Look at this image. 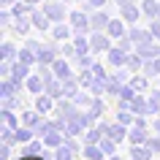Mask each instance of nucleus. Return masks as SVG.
I'll return each mask as SVG.
<instances>
[{"label": "nucleus", "mask_w": 160, "mask_h": 160, "mask_svg": "<svg viewBox=\"0 0 160 160\" xmlns=\"http://www.w3.org/2000/svg\"><path fill=\"white\" fill-rule=\"evenodd\" d=\"M68 3H62V0H43L41 8L46 11V17L57 25V22H68V11H65Z\"/></svg>", "instance_id": "nucleus-1"}, {"label": "nucleus", "mask_w": 160, "mask_h": 160, "mask_svg": "<svg viewBox=\"0 0 160 160\" xmlns=\"http://www.w3.org/2000/svg\"><path fill=\"white\" fill-rule=\"evenodd\" d=\"M68 22L73 27V33H92V25H90V11L79 8V11H71L68 14Z\"/></svg>", "instance_id": "nucleus-2"}, {"label": "nucleus", "mask_w": 160, "mask_h": 160, "mask_svg": "<svg viewBox=\"0 0 160 160\" xmlns=\"http://www.w3.org/2000/svg\"><path fill=\"white\" fill-rule=\"evenodd\" d=\"M90 49H92V54H106L111 49V35L106 30H92L90 33Z\"/></svg>", "instance_id": "nucleus-3"}, {"label": "nucleus", "mask_w": 160, "mask_h": 160, "mask_svg": "<svg viewBox=\"0 0 160 160\" xmlns=\"http://www.w3.org/2000/svg\"><path fill=\"white\" fill-rule=\"evenodd\" d=\"M98 128L103 130V136H111L117 144H122V141H128V125H122V122H98Z\"/></svg>", "instance_id": "nucleus-4"}, {"label": "nucleus", "mask_w": 160, "mask_h": 160, "mask_svg": "<svg viewBox=\"0 0 160 160\" xmlns=\"http://www.w3.org/2000/svg\"><path fill=\"white\" fill-rule=\"evenodd\" d=\"M133 52H138L144 60H155V57H160V41H158V38H149V41L138 43Z\"/></svg>", "instance_id": "nucleus-5"}, {"label": "nucleus", "mask_w": 160, "mask_h": 160, "mask_svg": "<svg viewBox=\"0 0 160 160\" xmlns=\"http://www.w3.org/2000/svg\"><path fill=\"white\" fill-rule=\"evenodd\" d=\"M119 17L125 19L128 25H136V22L144 17V11H141V6H136V3H125V6H119Z\"/></svg>", "instance_id": "nucleus-6"}, {"label": "nucleus", "mask_w": 160, "mask_h": 160, "mask_svg": "<svg viewBox=\"0 0 160 160\" xmlns=\"http://www.w3.org/2000/svg\"><path fill=\"white\" fill-rule=\"evenodd\" d=\"M128 54H130V52H125L119 43H117V46H111V49L106 52V57H109V65H111V68H122V65L128 62Z\"/></svg>", "instance_id": "nucleus-7"}, {"label": "nucleus", "mask_w": 160, "mask_h": 160, "mask_svg": "<svg viewBox=\"0 0 160 160\" xmlns=\"http://www.w3.org/2000/svg\"><path fill=\"white\" fill-rule=\"evenodd\" d=\"M22 82H17L14 76H8V79H0V98H6V95H19L22 92Z\"/></svg>", "instance_id": "nucleus-8"}, {"label": "nucleus", "mask_w": 160, "mask_h": 160, "mask_svg": "<svg viewBox=\"0 0 160 160\" xmlns=\"http://www.w3.org/2000/svg\"><path fill=\"white\" fill-rule=\"evenodd\" d=\"M52 38L54 41H71L73 38V27H71V22H57V25L52 27Z\"/></svg>", "instance_id": "nucleus-9"}, {"label": "nucleus", "mask_w": 160, "mask_h": 160, "mask_svg": "<svg viewBox=\"0 0 160 160\" xmlns=\"http://www.w3.org/2000/svg\"><path fill=\"white\" fill-rule=\"evenodd\" d=\"M30 73H33V65H27V62H22V60H14V62H11V76H14L17 82L25 84Z\"/></svg>", "instance_id": "nucleus-10"}, {"label": "nucleus", "mask_w": 160, "mask_h": 160, "mask_svg": "<svg viewBox=\"0 0 160 160\" xmlns=\"http://www.w3.org/2000/svg\"><path fill=\"white\" fill-rule=\"evenodd\" d=\"M25 90H27V92H33V95H41L43 90H46V79H43L41 73H30V76H27V82H25Z\"/></svg>", "instance_id": "nucleus-11"}, {"label": "nucleus", "mask_w": 160, "mask_h": 160, "mask_svg": "<svg viewBox=\"0 0 160 160\" xmlns=\"http://www.w3.org/2000/svg\"><path fill=\"white\" fill-rule=\"evenodd\" d=\"M149 128H144V125H133L130 130H128V141L130 144H147L149 141Z\"/></svg>", "instance_id": "nucleus-12"}, {"label": "nucleus", "mask_w": 160, "mask_h": 160, "mask_svg": "<svg viewBox=\"0 0 160 160\" xmlns=\"http://www.w3.org/2000/svg\"><path fill=\"white\" fill-rule=\"evenodd\" d=\"M109 22H111V17H109L103 8L90 11V25H92V30H106V27H109Z\"/></svg>", "instance_id": "nucleus-13"}, {"label": "nucleus", "mask_w": 160, "mask_h": 160, "mask_svg": "<svg viewBox=\"0 0 160 160\" xmlns=\"http://www.w3.org/2000/svg\"><path fill=\"white\" fill-rule=\"evenodd\" d=\"M33 27H35V30H41V33H46V30L54 27V22L46 17V11H43V8H35L33 11Z\"/></svg>", "instance_id": "nucleus-14"}, {"label": "nucleus", "mask_w": 160, "mask_h": 160, "mask_svg": "<svg viewBox=\"0 0 160 160\" xmlns=\"http://www.w3.org/2000/svg\"><path fill=\"white\" fill-rule=\"evenodd\" d=\"M43 147H46V144H43V138H38V136H35L33 141H27V144H22V155H25V158H35V155H43Z\"/></svg>", "instance_id": "nucleus-15"}, {"label": "nucleus", "mask_w": 160, "mask_h": 160, "mask_svg": "<svg viewBox=\"0 0 160 160\" xmlns=\"http://www.w3.org/2000/svg\"><path fill=\"white\" fill-rule=\"evenodd\" d=\"M128 35L133 38V43H136V46H138V43H144V41H149V38H155L149 27H136V25H130V27H128Z\"/></svg>", "instance_id": "nucleus-16"}, {"label": "nucleus", "mask_w": 160, "mask_h": 160, "mask_svg": "<svg viewBox=\"0 0 160 160\" xmlns=\"http://www.w3.org/2000/svg\"><path fill=\"white\" fill-rule=\"evenodd\" d=\"M71 62H73V60H68V57H62V54H60V57L52 62V68H54V76H57V79H65V76H71V73H73V71H71Z\"/></svg>", "instance_id": "nucleus-17"}, {"label": "nucleus", "mask_w": 160, "mask_h": 160, "mask_svg": "<svg viewBox=\"0 0 160 160\" xmlns=\"http://www.w3.org/2000/svg\"><path fill=\"white\" fill-rule=\"evenodd\" d=\"M155 149H152L149 144H130V158L133 160H152Z\"/></svg>", "instance_id": "nucleus-18"}, {"label": "nucleus", "mask_w": 160, "mask_h": 160, "mask_svg": "<svg viewBox=\"0 0 160 160\" xmlns=\"http://www.w3.org/2000/svg\"><path fill=\"white\" fill-rule=\"evenodd\" d=\"M106 33H109L111 38H122V35L128 33V22H125L122 17L111 19V22H109V27H106Z\"/></svg>", "instance_id": "nucleus-19"}, {"label": "nucleus", "mask_w": 160, "mask_h": 160, "mask_svg": "<svg viewBox=\"0 0 160 160\" xmlns=\"http://www.w3.org/2000/svg\"><path fill=\"white\" fill-rule=\"evenodd\" d=\"M19 119H22V125H27V128H33V130H35V128L41 125L43 114L38 109H27V111H22V117H19Z\"/></svg>", "instance_id": "nucleus-20"}, {"label": "nucleus", "mask_w": 160, "mask_h": 160, "mask_svg": "<svg viewBox=\"0 0 160 160\" xmlns=\"http://www.w3.org/2000/svg\"><path fill=\"white\" fill-rule=\"evenodd\" d=\"M0 122H3L0 128H6V130H17V128L22 125V119L14 117V111H11V109H0Z\"/></svg>", "instance_id": "nucleus-21"}, {"label": "nucleus", "mask_w": 160, "mask_h": 160, "mask_svg": "<svg viewBox=\"0 0 160 160\" xmlns=\"http://www.w3.org/2000/svg\"><path fill=\"white\" fill-rule=\"evenodd\" d=\"M54 103H57V101H54V98H52L49 92H41V95H35V109L41 111V114L52 111V109H54Z\"/></svg>", "instance_id": "nucleus-22"}, {"label": "nucleus", "mask_w": 160, "mask_h": 160, "mask_svg": "<svg viewBox=\"0 0 160 160\" xmlns=\"http://www.w3.org/2000/svg\"><path fill=\"white\" fill-rule=\"evenodd\" d=\"M130 84H133L136 92H147V90H149V76L144 73V71H138V73L130 76Z\"/></svg>", "instance_id": "nucleus-23"}, {"label": "nucleus", "mask_w": 160, "mask_h": 160, "mask_svg": "<svg viewBox=\"0 0 160 160\" xmlns=\"http://www.w3.org/2000/svg\"><path fill=\"white\" fill-rule=\"evenodd\" d=\"M144 62H147V60H144L141 54H138V52H130V54H128L125 68L130 71V73H138V71H144Z\"/></svg>", "instance_id": "nucleus-24"}, {"label": "nucleus", "mask_w": 160, "mask_h": 160, "mask_svg": "<svg viewBox=\"0 0 160 160\" xmlns=\"http://www.w3.org/2000/svg\"><path fill=\"white\" fill-rule=\"evenodd\" d=\"M17 57H19V49H17L11 41H3V46H0V60H6V62H14Z\"/></svg>", "instance_id": "nucleus-25"}, {"label": "nucleus", "mask_w": 160, "mask_h": 160, "mask_svg": "<svg viewBox=\"0 0 160 160\" xmlns=\"http://www.w3.org/2000/svg\"><path fill=\"white\" fill-rule=\"evenodd\" d=\"M141 11L147 19H158L160 14V0H141Z\"/></svg>", "instance_id": "nucleus-26"}, {"label": "nucleus", "mask_w": 160, "mask_h": 160, "mask_svg": "<svg viewBox=\"0 0 160 160\" xmlns=\"http://www.w3.org/2000/svg\"><path fill=\"white\" fill-rule=\"evenodd\" d=\"M87 111H90V117H92V119H101V117H103V111H106V103H103L101 95H95V98H92V103L87 106Z\"/></svg>", "instance_id": "nucleus-27"}, {"label": "nucleus", "mask_w": 160, "mask_h": 160, "mask_svg": "<svg viewBox=\"0 0 160 160\" xmlns=\"http://www.w3.org/2000/svg\"><path fill=\"white\" fill-rule=\"evenodd\" d=\"M82 155H84L87 160H103V158H106V152L101 149V144H84Z\"/></svg>", "instance_id": "nucleus-28"}, {"label": "nucleus", "mask_w": 160, "mask_h": 160, "mask_svg": "<svg viewBox=\"0 0 160 160\" xmlns=\"http://www.w3.org/2000/svg\"><path fill=\"white\" fill-rule=\"evenodd\" d=\"M76 155H79V152H76L73 147H68L65 141H62L57 149H54V160H76Z\"/></svg>", "instance_id": "nucleus-29"}, {"label": "nucleus", "mask_w": 160, "mask_h": 160, "mask_svg": "<svg viewBox=\"0 0 160 160\" xmlns=\"http://www.w3.org/2000/svg\"><path fill=\"white\" fill-rule=\"evenodd\" d=\"M14 136H17V144H27V141H33V138H35V130H33V128H27V125H19L17 130H14Z\"/></svg>", "instance_id": "nucleus-30"}, {"label": "nucleus", "mask_w": 160, "mask_h": 160, "mask_svg": "<svg viewBox=\"0 0 160 160\" xmlns=\"http://www.w3.org/2000/svg\"><path fill=\"white\" fill-rule=\"evenodd\" d=\"M62 141H65V133H62V130H52V133L43 136V144H46V147H52V149H57Z\"/></svg>", "instance_id": "nucleus-31"}, {"label": "nucleus", "mask_w": 160, "mask_h": 160, "mask_svg": "<svg viewBox=\"0 0 160 160\" xmlns=\"http://www.w3.org/2000/svg\"><path fill=\"white\" fill-rule=\"evenodd\" d=\"M101 138H103V130L98 125H92V128L84 130V144H101Z\"/></svg>", "instance_id": "nucleus-32"}, {"label": "nucleus", "mask_w": 160, "mask_h": 160, "mask_svg": "<svg viewBox=\"0 0 160 160\" xmlns=\"http://www.w3.org/2000/svg\"><path fill=\"white\" fill-rule=\"evenodd\" d=\"M147 98H149V114L152 117H160V90L147 92Z\"/></svg>", "instance_id": "nucleus-33"}, {"label": "nucleus", "mask_w": 160, "mask_h": 160, "mask_svg": "<svg viewBox=\"0 0 160 160\" xmlns=\"http://www.w3.org/2000/svg\"><path fill=\"white\" fill-rule=\"evenodd\" d=\"M101 149L106 152V158H109V155H114V152H117V141H114L111 136H103V138H101Z\"/></svg>", "instance_id": "nucleus-34"}, {"label": "nucleus", "mask_w": 160, "mask_h": 160, "mask_svg": "<svg viewBox=\"0 0 160 160\" xmlns=\"http://www.w3.org/2000/svg\"><path fill=\"white\" fill-rule=\"evenodd\" d=\"M73 62L79 65V71H84V68H92V65H95V60L90 57V54H76Z\"/></svg>", "instance_id": "nucleus-35"}, {"label": "nucleus", "mask_w": 160, "mask_h": 160, "mask_svg": "<svg viewBox=\"0 0 160 160\" xmlns=\"http://www.w3.org/2000/svg\"><path fill=\"white\" fill-rule=\"evenodd\" d=\"M0 103H3V109H19L22 103H19V95H6V98H0Z\"/></svg>", "instance_id": "nucleus-36"}, {"label": "nucleus", "mask_w": 160, "mask_h": 160, "mask_svg": "<svg viewBox=\"0 0 160 160\" xmlns=\"http://www.w3.org/2000/svg\"><path fill=\"white\" fill-rule=\"evenodd\" d=\"M11 22H14V11L3 6V8H0V25H3V27H11Z\"/></svg>", "instance_id": "nucleus-37"}, {"label": "nucleus", "mask_w": 160, "mask_h": 160, "mask_svg": "<svg viewBox=\"0 0 160 160\" xmlns=\"http://www.w3.org/2000/svg\"><path fill=\"white\" fill-rule=\"evenodd\" d=\"M106 3H109V0H84L82 8H84V11H95V8H103Z\"/></svg>", "instance_id": "nucleus-38"}, {"label": "nucleus", "mask_w": 160, "mask_h": 160, "mask_svg": "<svg viewBox=\"0 0 160 160\" xmlns=\"http://www.w3.org/2000/svg\"><path fill=\"white\" fill-rule=\"evenodd\" d=\"M17 144H8V141H0V160H11V149Z\"/></svg>", "instance_id": "nucleus-39"}, {"label": "nucleus", "mask_w": 160, "mask_h": 160, "mask_svg": "<svg viewBox=\"0 0 160 160\" xmlns=\"http://www.w3.org/2000/svg\"><path fill=\"white\" fill-rule=\"evenodd\" d=\"M92 73H95V79H109V73H106V68H103L101 62H95V65H92Z\"/></svg>", "instance_id": "nucleus-40"}, {"label": "nucleus", "mask_w": 160, "mask_h": 160, "mask_svg": "<svg viewBox=\"0 0 160 160\" xmlns=\"http://www.w3.org/2000/svg\"><path fill=\"white\" fill-rule=\"evenodd\" d=\"M147 144H149V147H152V149H155V152H160V133L149 136V141H147Z\"/></svg>", "instance_id": "nucleus-41"}, {"label": "nucleus", "mask_w": 160, "mask_h": 160, "mask_svg": "<svg viewBox=\"0 0 160 160\" xmlns=\"http://www.w3.org/2000/svg\"><path fill=\"white\" fill-rule=\"evenodd\" d=\"M19 160H49V158H46V155H35V158H25V155H22Z\"/></svg>", "instance_id": "nucleus-42"}, {"label": "nucleus", "mask_w": 160, "mask_h": 160, "mask_svg": "<svg viewBox=\"0 0 160 160\" xmlns=\"http://www.w3.org/2000/svg\"><path fill=\"white\" fill-rule=\"evenodd\" d=\"M14 3H17V0H0V6H6V8H11Z\"/></svg>", "instance_id": "nucleus-43"}, {"label": "nucleus", "mask_w": 160, "mask_h": 160, "mask_svg": "<svg viewBox=\"0 0 160 160\" xmlns=\"http://www.w3.org/2000/svg\"><path fill=\"white\" fill-rule=\"evenodd\" d=\"M25 3H30V6H41L43 0H25Z\"/></svg>", "instance_id": "nucleus-44"}, {"label": "nucleus", "mask_w": 160, "mask_h": 160, "mask_svg": "<svg viewBox=\"0 0 160 160\" xmlns=\"http://www.w3.org/2000/svg\"><path fill=\"white\" fill-rule=\"evenodd\" d=\"M117 6H125V3H136V0H114Z\"/></svg>", "instance_id": "nucleus-45"}, {"label": "nucleus", "mask_w": 160, "mask_h": 160, "mask_svg": "<svg viewBox=\"0 0 160 160\" xmlns=\"http://www.w3.org/2000/svg\"><path fill=\"white\" fill-rule=\"evenodd\" d=\"M109 160H122V158H117V155H109Z\"/></svg>", "instance_id": "nucleus-46"}, {"label": "nucleus", "mask_w": 160, "mask_h": 160, "mask_svg": "<svg viewBox=\"0 0 160 160\" xmlns=\"http://www.w3.org/2000/svg\"><path fill=\"white\" fill-rule=\"evenodd\" d=\"M76 3H84V0H76Z\"/></svg>", "instance_id": "nucleus-47"}, {"label": "nucleus", "mask_w": 160, "mask_h": 160, "mask_svg": "<svg viewBox=\"0 0 160 160\" xmlns=\"http://www.w3.org/2000/svg\"><path fill=\"white\" fill-rule=\"evenodd\" d=\"M158 19H160V14H158Z\"/></svg>", "instance_id": "nucleus-48"}]
</instances>
